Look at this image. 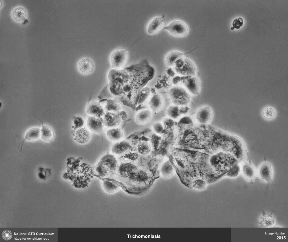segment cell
I'll list each match as a JSON object with an SVG mask.
<instances>
[{
	"instance_id": "obj_1",
	"label": "cell",
	"mask_w": 288,
	"mask_h": 242,
	"mask_svg": "<svg viewBox=\"0 0 288 242\" xmlns=\"http://www.w3.org/2000/svg\"><path fill=\"white\" fill-rule=\"evenodd\" d=\"M154 74V69L145 60L124 69H116L113 81L122 95L124 92L133 89L141 90Z\"/></svg>"
},
{
	"instance_id": "obj_2",
	"label": "cell",
	"mask_w": 288,
	"mask_h": 242,
	"mask_svg": "<svg viewBox=\"0 0 288 242\" xmlns=\"http://www.w3.org/2000/svg\"><path fill=\"white\" fill-rule=\"evenodd\" d=\"M168 94L174 105L187 106L190 100V95L189 93L180 86H175L170 88L168 91Z\"/></svg>"
},
{
	"instance_id": "obj_3",
	"label": "cell",
	"mask_w": 288,
	"mask_h": 242,
	"mask_svg": "<svg viewBox=\"0 0 288 242\" xmlns=\"http://www.w3.org/2000/svg\"><path fill=\"white\" fill-rule=\"evenodd\" d=\"M168 31L172 34L178 36L186 35L188 32V29L186 24L184 22L179 20L174 21L168 26L163 28V30Z\"/></svg>"
},
{
	"instance_id": "obj_4",
	"label": "cell",
	"mask_w": 288,
	"mask_h": 242,
	"mask_svg": "<svg viewBox=\"0 0 288 242\" xmlns=\"http://www.w3.org/2000/svg\"><path fill=\"white\" fill-rule=\"evenodd\" d=\"M188 91L194 95L198 94L200 88L199 79L195 76L183 77L181 80Z\"/></svg>"
},
{
	"instance_id": "obj_5",
	"label": "cell",
	"mask_w": 288,
	"mask_h": 242,
	"mask_svg": "<svg viewBox=\"0 0 288 242\" xmlns=\"http://www.w3.org/2000/svg\"><path fill=\"white\" fill-rule=\"evenodd\" d=\"M127 57L125 50L119 49L114 51L110 57V61L112 68L118 69L125 63Z\"/></svg>"
},
{
	"instance_id": "obj_6",
	"label": "cell",
	"mask_w": 288,
	"mask_h": 242,
	"mask_svg": "<svg viewBox=\"0 0 288 242\" xmlns=\"http://www.w3.org/2000/svg\"><path fill=\"white\" fill-rule=\"evenodd\" d=\"M184 62L179 68H174L175 71L179 74L186 76H195L196 67L194 63L189 59L183 58Z\"/></svg>"
},
{
	"instance_id": "obj_7",
	"label": "cell",
	"mask_w": 288,
	"mask_h": 242,
	"mask_svg": "<svg viewBox=\"0 0 288 242\" xmlns=\"http://www.w3.org/2000/svg\"><path fill=\"white\" fill-rule=\"evenodd\" d=\"M103 122L104 125L109 128L115 127L121 123L122 119L118 113L107 112L104 116Z\"/></svg>"
},
{
	"instance_id": "obj_8",
	"label": "cell",
	"mask_w": 288,
	"mask_h": 242,
	"mask_svg": "<svg viewBox=\"0 0 288 242\" xmlns=\"http://www.w3.org/2000/svg\"><path fill=\"white\" fill-rule=\"evenodd\" d=\"M212 111L209 106H206L200 108L196 112V119L200 123L205 124L208 123L212 119Z\"/></svg>"
},
{
	"instance_id": "obj_9",
	"label": "cell",
	"mask_w": 288,
	"mask_h": 242,
	"mask_svg": "<svg viewBox=\"0 0 288 242\" xmlns=\"http://www.w3.org/2000/svg\"><path fill=\"white\" fill-rule=\"evenodd\" d=\"M87 125L92 131L101 134L103 131L104 125L103 119L101 117L90 116L87 119Z\"/></svg>"
},
{
	"instance_id": "obj_10",
	"label": "cell",
	"mask_w": 288,
	"mask_h": 242,
	"mask_svg": "<svg viewBox=\"0 0 288 242\" xmlns=\"http://www.w3.org/2000/svg\"><path fill=\"white\" fill-rule=\"evenodd\" d=\"M99 103L103 107L106 112H111L117 113L121 109V107L118 102L110 99L100 100Z\"/></svg>"
},
{
	"instance_id": "obj_11",
	"label": "cell",
	"mask_w": 288,
	"mask_h": 242,
	"mask_svg": "<svg viewBox=\"0 0 288 242\" xmlns=\"http://www.w3.org/2000/svg\"><path fill=\"white\" fill-rule=\"evenodd\" d=\"M259 174L260 178L268 183V186L271 181L272 176V169L271 165L269 163H265L262 164L259 169Z\"/></svg>"
},
{
	"instance_id": "obj_12",
	"label": "cell",
	"mask_w": 288,
	"mask_h": 242,
	"mask_svg": "<svg viewBox=\"0 0 288 242\" xmlns=\"http://www.w3.org/2000/svg\"><path fill=\"white\" fill-rule=\"evenodd\" d=\"M86 112L92 116L100 117L105 115V111L103 107L99 102L93 101L88 105Z\"/></svg>"
},
{
	"instance_id": "obj_13",
	"label": "cell",
	"mask_w": 288,
	"mask_h": 242,
	"mask_svg": "<svg viewBox=\"0 0 288 242\" xmlns=\"http://www.w3.org/2000/svg\"><path fill=\"white\" fill-rule=\"evenodd\" d=\"M78 67L82 73L87 74L93 72L94 65L92 61L90 59L84 58L79 61L78 64Z\"/></svg>"
},
{
	"instance_id": "obj_14",
	"label": "cell",
	"mask_w": 288,
	"mask_h": 242,
	"mask_svg": "<svg viewBox=\"0 0 288 242\" xmlns=\"http://www.w3.org/2000/svg\"><path fill=\"white\" fill-rule=\"evenodd\" d=\"M164 101L162 96L159 93L154 95L150 98L149 105L151 111L154 112L159 111L162 108Z\"/></svg>"
},
{
	"instance_id": "obj_15",
	"label": "cell",
	"mask_w": 288,
	"mask_h": 242,
	"mask_svg": "<svg viewBox=\"0 0 288 242\" xmlns=\"http://www.w3.org/2000/svg\"><path fill=\"white\" fill-rule=\"evenodd\" d=\"M130 146L129 142L124 140H122L113 144L111 148V151L114 154L121 155L128 151Z\"/></svg>"
},
{
	"instance_id": "obj_16",
	"label": "cell",
	"mask_w": 288,
	"mask_h": 242,
	"mask_svg": "<svg viewBox=\"0 0 288 242\" xmlns=\"http://www.w3.org/2000/svg\"><path fill=\"white\" fill-rule=\"evenodd\" d=\"M90 137V134L88 130L85 128L82 127L75 131L74 140L79 143L84 144L89 141Z\"/></svg>"
},
{
	"instance_id": "obj_17",
	"label": "cell",
	"mask_w": 288,
	"mask_h": 242,
	"mask_svg": "<svg viewBox=\"0 0 288 242\" xmlns=\"http://www.w3.org/2000/svg\"><path fill=\"white\" fill-rule=\"evenodd\" d=\"M152 112L148 109L142 110L138 112L136 114L135 120L136 123L144 124L149 122L151 118Z\"/></svg>"
},
{
	"instance_id": "obj_18",
	"label": "cell",
	"mask_w": 288,
	"mask_h": 242,
	"mask_svg": "<svg viewBox=\"0 0 288 242\" xmlns=\"http://www.w3.org/2000/svg\"><path fill=\"white\" fill-rule=\"evenodd\" d=\"M165 20L164 16L162 17H157L154 19L148 25L147 30L148 32L153 34L158 31L162 27Z\"/></svg>"
},
{
	"instance_id": "obj_19",
	"label": "cell",
	"mask_w": 288,
	"mask_h": 242,
	"mask_svg": "<svg viewBox=\"0 0 288 242\" xmlns=\"http://www.w3.org/2000/svg\"><path fill=\"white\" fill-rule=\"evenodd\" d=\"M38 119L41 121L42 124V127L41 129V138L43 140L47 142L51 141L53 139L54 136V133L53 129L50 127L44 125L43 121Z\"/></svg>"
},
{
	"instance_id": "obj_20",
	"label": "cell",
	"mask_w": 288,
	"mask_h": 242,
	"mask_svg": "<svg viewBox=\"0 0 288 242\" xmlns=\"http://www.w3.org/2000/svg\"><path fill=\"white\" fill-rule=\"evenodd\" d=\"M107 135L110 140L113 141H118L123 138L124 132L120 128L115 127L108 130Z\"/></svg>"
},
{
	"instance_id": "obj_21",
	"label": "cell",
	"mask_w": 288,
	"mask_h": 242,
	"mask_svg": "<svg viewBox=\"0 0 288 242\" xmlns=\"http://www.w3.org/2000/svg\"><path fill=\"white\" fill-rule=\"evenodd\" d=\"M197 48L194 49H196ZM194 50L190 52L185 53H182L179 52L173 51L170 52L166 56V62L167 65L169 66L175 65L176 61L179 59L182 58L183 56L186 54H188Z\"/></svg>"
},
{
	"instance_id": "obj_22",
	"label": "cell",
	"mask_w": 288,
	"mask_h": 242,
	"mask_svg": "<svg viewBox=\"0 0 288 242\" xmlns=\"http://www.w3.org/2000/svg\"><path fill=\"white\" fill-rule=\"evenodd\" d=\"M41 136V129L38 127H33L29 129L26 132L24 138L21 142H22L21 150L23 143L25 140H33L38 139Z\"/></svg>"
},
{
	"instance_id": "obj_23",
	"label": "cell",
	"mask_w": 288,
	"mask_h": 242,
	"mask_svg": "<svg viewBox=\"0 0 288 242\" xmlns=\"http://www.w3.org/2000/svg\"><path fill=\"white\" fill-rule=\"evenodd\" d=\"M121 174L130 177L136 171V167L130 163H124L121 164L119 169Z\"/></svg>"
},
{
	"instance_id": "obj_24",
	"label": "cell",
	"mask_w": 288,
	"mask_h": 242,
	"mask_svg": "<svg viewBox=\"0 0 288 242\" xmlns=\"http://www.w3.org/2000/svg\"><path fill=\"white\" fill-rule=\"evenodd\" d=\"M167 113L169 117L175 119L183 115L181 106L175 105L170 106L168 108Z\"/></svg>"
},
{
	"instance_id": "obj_25",
	"label": "cell",
	"mask_w": 288,
	"mask_h": 242,
	"mask_svg": "<svg viewBox=\"0 0 288 242\" xmlns=\"http://www.w3.org/2000/svg\"><path fill=\"white\" fill-rule=\"evenodd\" d=\"M174 170V168L171 163L170 161L167 160L162 165L160 172L163 177L167 178L171 176L173 174Z\"/></svg>"
},
{
	"instance_id": "obj_26",
	"label": "cell",
	"mask_w": 288,
	"mask_h": 242,
	"mask_svg": "<svg viewBox=\"0 0 288 242\" xmlns=\"http://www.w3.org/2000/svg\"><path fill=\"white\" fill-rule=\"evenodd\" d=\"M242 171L244 176L249 180H252L255 176V168L250 163H246L243 165Z\"/></svg>"
},
{
	"instance_id": "obj_27",
	"label": "cell",
	"mask_w": 288,
	"mask_h": 242,
	"mask_svg": "<svg viewBox=\"0 0 288 242\" xmlns=\"http://www.w3.org/2000/svg\"><path fill=\"white\" fill-rule=\"evenodd\" d=\"M26 15V10L22 7L16 8L13 10L12 13L13 18L18 22H20L24 20Z\"/></svg>"
},
{
	"instance_id": "obj_28",
	"label": "cell",
	"mask_w": 288,
	"mask_h": 242,
	"mask_svg": "<svg viewBox=\"0 0 288 242\" xmlns=\"http://www.w3.org/2000/svg\"><path fill=\"white\" fill-rule=\"evenodd\" d=\"M147 174L143 170L136 171L132 175L131 178L140 182H145L148 179Z\"/></svg>"
},
{
	"instance_id": "obj_29",
	"label": "cell",
	"mask_w": 288,
	"mask_h": 242,
	"mask_svg": "<svg viewBox=\"0 0 288 242\" xmlns=\"http://www.w3.org/2000/svg\"><path fill=\"white\" fill-rule=\"evenodd\" d=\"M137 150L141 155H145L148 154L150 152L151 147L149 143L145 141H142L138 145Z\"/></svg>"
},
{
	"instance_id": "obj_30",
	"label": "cell",
	"mask_w": 288,
	"mask_h": 242,
	"mask_svg": "<svg viewBox=\"0 0 288 242\" xmlns=\"http://www.w3.org/2000/svg\"><path fill=\"white\" fill-rule=\"evenodd\" d=\"M274 221L272 217L270 214L265 213L261 218L260 224L262 227H268L273 225Z\"/></svg>"
},
{
	"instance_id": "obj_31",
	"label": "cell",
	"mask_w": 288,
	"mask_h": 242,
	"mask_svg": "<svg viewBox=\"0 0 288 242\" xmlns=\"http://www.w3.org/2000/svg\"><path fill=\"white\" fill-rule=\"evenodd\" d=\"M150 92L151 90L149 87L143 88L139 93L137 104L139 105L144 103L149 96Z\"/></svg>"
},
{
	"instance_id": "obj_32",
	"label": "cell",
	"mask_w": 288,
	"mask_h": 242,
	"mask_svg": "<svg viewBox=\"0 0 288 242\" xmlns=\"http://www.w3.org/2000/svg\"><path fill=\"white\" fill-rule=\"evenodd\" d=\"M162 123L164 129L169 131L173 129L176 125V122L174 119L169 117L164 118Z\"/></svg>"
},
{
	"instance_id": "obj_33",
	"label": "cell",
	"mask_w": 288,
	"mask_h": 242,
	"mask_svg": "<svg viewBox=\"0 0 288 242\" xmlns=\"http://www.w3.org/2000/svg\"><path fill=\"white\" fill-rule=\"evenodd\" d=\"M103 185L105 190L109 192H113L117 190L119 187L113 182L108 181H104Z\"/></svg>"
},
{
	"instance_id": "obj_34",
	"label": "cell",
	"mask_w": 288,
	"mask_h": 242,
	"mask_svg": "<svg viewBox=\"0 0 288 242\" xmlns=\"http://www.w3.org/2000/svg\"><path fill=\"white\" fill-rule=\"evenodd\" d=\"M112 95L109 90V84H107L100 93L98 98L100 100L104 99H108L112 97Z\"/></svg>"
},
{
	"instance_id": "obj_35",
	"label": "cell",
	"mask_w": 288,
	"mask_h": 242,
	"mask_svg": "<svg viewBox=\"0 0 288 242\" xmlns=\"http://www.w3.org/2000/svg\"><path fill=\"white\" fill-rule=\"evenodd\" d=\"M206 184V182L203 179L198 178L192 181L191 186L198 189H202L204 187Z\"/></svg>"
},
{
	"instance_id": "obj_36",
	"label": "cell",
	"mask_w": 288,
	"mask_h": 242,
	"mask_svg": "<svg viewBox=\"0 0 288 242\" xmlns=\"http://www.w3.org/2000/svg\"><path fill=\"white\" fill-rule=\"evenodd\" d=\"M152 126L154 131L158 134H162L165 129L162 123L159 121L154 123Z\"/></svg>"
},
{
	"instance_id": "obj_37",
	"label": "cell",
	"mask_w": 288,
	"mask_h": 242,
	"mask_svg": "<svg viewBox=\"0 0 288 242\" xmlns=\"http://www.w3.org/2000/svg\"><path fill=\"white\" fill-rule=\"evenodd\" d=\"M263 115L265 118L270 119L273 118L275 115L274 110L272 108L268 107L264 110Z\"/></svg>"
},
{
	"instance_id": "obj_38",
	"label": "cell",
	"mask_w": 288,
	"mask_h": 242,
	"mask_svg": "<svg viewBox=\"0 0 288 242\" xmlns=\"http://www.w3.org/2000/svg\"><path fill=\"white\" fill-rule=\"evenodd\" d=\"M73 123L76 129H79L83 126L84 124V121L82 118L80 116H77L75 117Z\"/></svg>"
},
{
	"instance_id": "obj_39",
	"label": "cell",
	"mask_w": 288,
	"mask_h": 242,
	"mask_svg": "<svg viewBox=\"0 0 288 242\" xmlns=\"http://www.w3.org/2000/svg\"><path fill=\"white\" fill-rule=\"evenodd\" d=\"M240 171V167L238 165H236L233 167L230 171L228 172L227 175L230 177H235L237 176Z\"/></svg>"
},
{
	"instance_id": "obj_40",
	"label": "cell",
	"mask_w": 288,
	"mask_h": 242,
	"mask_svg": "<svg viewBox=\"0 0 288 242\" xmlns=\"http://www.w3.org/2000/svg\"><path fill=\"white\" fill-rule=\"evenodd\" d=\"M244 23L243 19L241 18L235 19L233 21L232 25L233 27L237 29H239L243 25Z\"/></svg>"
},
{
	"instance_id": "obj_41",
	"label": "cell",
	"mask_w": 288,
	"mask_h": 242,
	"mask_svg": "<svg viewBox=\"0 0 288 242\" xmlns=\"http://www.w3.org/2000/svg\"><path fill=\"white\" fill-rule=\"evenodd\" d=\"M2 237L3 239L6 241H8L11 239L12 237V232L10 230H6L3 231L2 233Z\"/></svg>"
},
{
	"instance_id": "obj_42",
	"label": "cell",
	"mask_w": 288,
	"mask_h": 242,
	"mask_svg": "<svg viewBox=\"0 0 288 242\" xmlns=\"http://www.w3.org/2000/svg\"><path fill=\"white\" fill-rule=\"evenodd\" d=\"M167 72L168 74L170 76H173L175 74L174 72L170 68L167 70Z\"/></svg>"
},
{
	"instance_id": "obj_43",
	"label": "cell",
	"mask_w": 288,
	"mask_h": 242,
	"mask_svg": "<svg viewBox=\"0 0 288 242\" xmlns=\"http://www.w3.org/2000/svg\"><path fill=\"white\" fill-rule=\"evenodd\" d=\"M234 29V27H231V29L232 30H233Z\"/></svg>"
}]
</instances>
